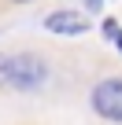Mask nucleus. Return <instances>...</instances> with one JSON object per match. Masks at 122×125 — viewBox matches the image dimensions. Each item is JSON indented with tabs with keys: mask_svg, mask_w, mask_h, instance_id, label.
Masks as SVG:
<instances>
[{
	"mask_svg": "<svg viewBox=\"0 0 122 125\" xmlns=\"http://www.w3.org/2000/svg\"><path fill=\"white\" fill-rule=\"evenodd\" d=\"M48 81V62L33 52H0V88L33 92Z\"/></svg>",
	"mask_w": 122,
	"mask_h": 125,
	"instance_id": "obj_1",
	"label": "nucleus"
},
{
	"mask_svg": "<svg viewBox=\"0 0 122 125\" xmlns=\"http://www.w3.org/2000/svg\"><path fill=\"white\" fill-rule=\"evenodd\" d=\"M89 107H93V114H96V118L122 125V77L96 81V85H93V92H89Z\"/></svg>",
	"mask_w": 122,
	"mask_h": 125,
	"instance_id": "obj_2",
	"label": "nucleus"
},
{
	"mask_svg": "<svg viewBox=\"0 0 122 125\" xmlns=\"http://www.w3.org/2000/svg\"><path fill=\"white\" fill-rule=\"evenodd\" d=\"M44 30H48V33H59V37H81V33L93 30V22H89V15L63 8V11H52V15L44 19Z\"/></svg>",
	"mask_w": 122,
	"mask_h": 125,
	"instance_id": "obj_3",
	"label": "nucleus"
},
{
	"mask_svg": "<svg viewBox=\"0 0 122 125\" xmlns=\"http://www.w3.org/2000/svg\"><path fill=\"white\" fill-rule=\"evenodd\" d=\"M104 37H111V41H115V48L122 52V26H118L115 19H107V22H104Z\"/></svg>",
	"mask_w": 122,
	"mask_h": 125,
	"instance_id": "obj_4",
	"label": "nucleus"
},
{
	"mask_svg": "<svg viewBox=\"0 0 122 125\" xmlns=\"http://www.w3.org/2000/svg\"><path fill=\"white\" fill-rule=\"evenodd\" d=\"M100 4H104V0H85V8H89V11H96Z\"/></svg>",
	"mask_w": 122,
	"mask_h": 125,
	"instance_id": "obj_5",
	"label": "nucleus"
},
{
	"mask_svg": "<svg viewBox=\"0 0 122 125\" xmlns=\"http://www.w3.org/2000/svg\"><path fill=\"white\" fill-rule=\"evenodd\" d=\"M11 4H30V0H11Z\"/></svg>",
	"mask_w": 122,
	"mask_h": 125,
	"instance_id": "obj_6",
	"label": "nucleus"
}]
</instances>
